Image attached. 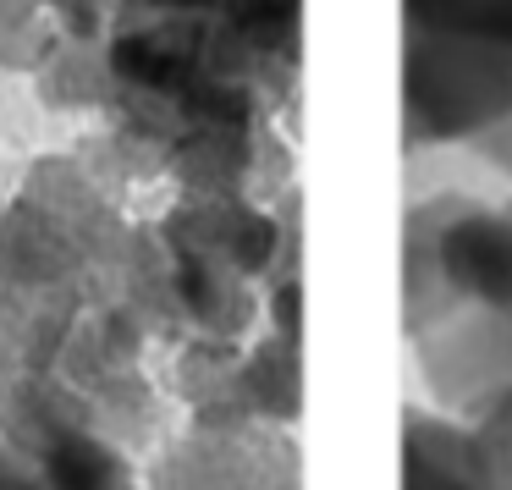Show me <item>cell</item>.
I'll return each instance as SVG.
<instances>
[{
  "label": "cell",
  "instance_id": "cell-1",
  "mask_svg": "<svg viewBox=\"0 0 512 490\" xmlns=\"http://www.w3.org/2000/svg\"><path fill=\"white\" fill-rule=\"evenodd\" d=\"M133 226L105 188L67 155L28 171L23 193L0 210V287L78 292L89 303L122 298Z\"/></svg>",
  "mask_w": 512,
  "mask_h": 490
},
{
  "label": "cell",
  "instance_id": "cell-2",
  "mask_svg": "<svg viewBox=\"0 0 512 490\" xmlns=\"http://www.w3.org/2000/svg\"><path fill=\"white\" fill-rule=\"evenodd\" d=\"M408 336L446 320L512 325V210L441 193L408 215Z\"/></svg>",
  "mask_w": 512,
  "mask_h": 490
},
{
  "label": "cell",
  "instance_id": "cell-3",
  "mask_svg": "<svg viewBox=\"0 0 512 490\" xmlns=\"http://www.w3.org/2000/svg\"><path fill=\"white\" fill-rule=\"evenodd\" d=\"M408 144H474L512 116V45L408 28L402 56Z\"/></svg>",
  "mask_w": 512,
  "mask_h": 490
},
{
  "label": "cell",
  "instance_id": "cell-4",
  "mask_svg": "<svg viewBox=\"0 0 512 490\" xmlns=\"http://www.w3.org/2000/svg\"><path fill=\"white\" fill-rule=\"evenodd\" d=\"M149 490H298V446L281 424L199 430L171 441L149 468Z\"/></svg>",
  "mask_w": 512,
  "mask_h": 490
},
{
  "label": "cell",
  "instance_id": "cell-5",
  "mask_svg": "<svg viewBox=\"0 0 512 490\" xmlns=\"http://www.w3.org/2000/svg\"><path fill=\"white\" fill-rule=\"evenodd\" d=\"M402 490H512V452L457 413L408 408Z\"/></svg>",
  "mask_w": 512,
  "mask_h": 490
},
{
  "label": "cell",
  "instance_id": "cell-6",
  "mask_svg": "<svg viewBox=\"0 0 512 490\" xmlns=\"http://www.w3.org/2000/svg\"><path fill=\"white\" fill-rule=\"evenodd\" d=\"M23 457L45 479V490H149L138 485L127 446L94 424H67V430L39 435L34 446H23Z\"/></svg>",
  "mask_w": 512,
  "mask_h": 490
},
{
  "label": "cell",
  "instance_id": "cell-7",
  "mask_svg": "<svg viewBox=\"0 0 512 490\" xmlns=\"http://www.w3.org/2000/svg\"><path fill=\"white\" fill-rule=\"evenodd\" d=\"M237 386H243V402L254 419L287 430L298 419V336L276 331V325L254 336L243 347V364H237Z\"/></svg>",
  "mask_w": 512,
  "mask_h": 490
},
{
  "label": "cell",
  "instance_id": "cell-8",
  "mask_svg": "<svg viewBox=\"0 0 512 490\" xmlns=\"http://www.w3.org/2000/svg\"><path fill=\"white\" fill-rule=\"evenodd\" d=\"M39 100L50 111H111V67H105V45H78V39H56L45 61L34 67Z\"/></svg>",
  "mask_w": 512,
  "mask_h": 490
},
{
  "label": "cell",
  "instance_id": "cell-9",
  "mask_svg": "<svg viewBox=\"0 0 512 490\" xmlns=\"http://www.w3.org/2000/svg\"><path fill=\"white\" fill-rule=\"evenodd\" d=\"M402 12L419 34H463L512 45V0H402Z\"/></svg>",
  "mask_w": 512,
  "mask_h": 490
},
{
  "label": "cell",
  "instance_id": "cell-10",
  "mask_svg": "<svg viewBox=\"0 0 512 490\" xmlns=\"http://www.w3.org/2000/svg\"><path fill=\"white\" fill-rule=\"evenodd\" d=\"M56 39L61 34L39 0H0V72H34Z\"/></svg>",
  "mask_w": 512,
  "mask_h": 490
},
{
  "label": "cell",
  "instance_id": "cell-11",
  "mask_svg": "<svg viewBox=\"0 0 512 490\" xmlns=\"http://www.w3.org/2000/svg\"><path fill=\"white\" fill-rule=\"evenodd\" d=\"M50 12L61 39H78V45H105L116 28V17H127L138 0H39Z\"/></svg>",
  "mask_w": 512,
  "mask_h": 490
},
{
  "label": "cell",
  "instance_id": "cell-12",
  "mask_svg": "<svg viewBox=\"0 0 512 490\" xmlns=\"http://www.w3.org/2000/svg\"><path fill=\"white\" fill-rule=\"evenodd\" d=\"M0 490H45V479L34 474V463L6 441H0Z\"/></svg>",
  "mask_w": 512,
  "mask_h": 490
},
{
  "label": "cell",
  "instance_id": "cell-13",
  "mask_svg": "<svg viewBox=\"0 0 512 490\" xmlns=\"http://www.w3.org/2000/svg\"><path fill=\"white\" fill-rule=\"evenodd\" d=\"M479 430H490V435H496V441L512 452V397L501 402V408H490L485 419H479Z\"/></svg>",
  "mask_w": 512,
  "mask_h": 490
},
{
  "label": "cell",
  "instance_id": "cell-14",
  "mask_svg": "<svg viewBox=\"0 0 512 490\" xmlns=\"http://www.w3.org/2000/svg\"><path fill=\"white\" fill-rule=\"evenodd\" d=\"M0 210H6V199H0Z\"/></svg>",
  "mask_w": 512,
  "mask_h": 490
}]
</instances>
